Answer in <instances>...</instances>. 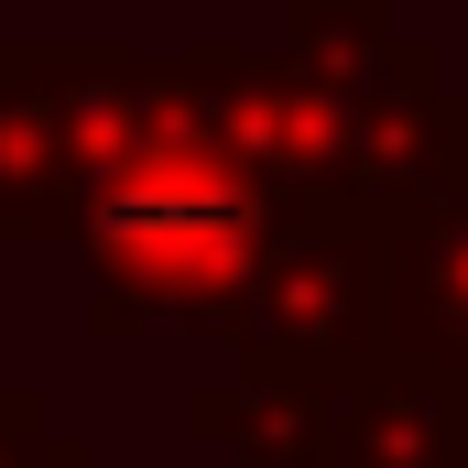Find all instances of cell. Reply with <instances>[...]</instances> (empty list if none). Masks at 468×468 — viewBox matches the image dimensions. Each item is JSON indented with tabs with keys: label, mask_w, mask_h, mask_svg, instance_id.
I'll list each match as a JSON object with an SVG mask.
<instances>
[{
	"label": "cell",
	"mask_w": 468,
	"mask_h": 468,
	"mask_svg": "<svg viewBox=\"0 0 468 468\" xmlns=\"http://www.w3.org/2000/svg\"><path fill=\"white\" fill-rule=\"evenodd\" d=\"M370 359H381V229L349 207H283V229L250 272V305L229 327V370L338 392Z\"/></svg>",
	"instance_id": "3"
},
{
	"label": "cell",
	"mask_w": 468,
	"mask_h": 468,
	"mask_svg": "<svg viewBox=\"0 0 468 468\" xmlns=\"http://www.w3.org/2000/svg\"><path fill=\"white\" fill-rule=\"evenodd\" d=\"M66 207H77V153L44 88V55L0 44V239H66Z\"/></svg>",
	"instance_id": "6"
},
{
	"label": "cell",
	"mask_w": 468,
	"mask_h": 468,
	"mask_svg": "<svg viewBox=\"0 0 468 468\" xmlns=\"http://www.w3.org/2000/svg\"><path fill=\"white\" fill-rule=\"evenodd\" d=\"M44 436H55V425H44V392H33V381H0V468H22Z\"/></svg>",
	"instance_id": "8"
},
{
	"label": "cell",
	"mask_w": 468,
	"mask_h": 468,
	"mask_svg": "<svg viewBox=\"0 0 468 468\" xmlns=\"http://www.w3.org/2000/svg\"><path fill=\"white\" fill-rule=\"evenodd\" d=\"M327 468H468V392L381 349L327 392Z\"/></svg>",
	"instance_id": "5"
},
{
	"label": "cell",
	"mask_w": 468,
	"mask_h": 468,
	"mask_svg": "<svg viewBox=\"0 0 468 468\" xmlns=\"http://www.w3.org/2000/svg\"><path fill=\"white\" fill-rule=\"evenodd\" d=\"M403 0H283V22H392Z\"/></svg>",
	"instance_id": "9"
},
{
	"label": "cell",
	"mask_w": 468,
	"mask_h": 468,
	"mask_svg": "<svg viewBox=\"0 0 468 468\" xmlns=\"http://www.w3.org/2000/svg\"><path fill=\"white\" fill-rule=\"evenodd\" d=\"M283 229V197L229 175L175 99V66H164V131L77 186L66 239L88 261V327L99 338H207L229 349L239 305H250V272Z\"/></svg>",
	"instance_id": "1"
},
{
	"label": "cell",
	"mask_w": 468,
	"mask_h": 468,
	"mask_svg": "<svg viewBox=\"0 0 468 468\" xmlns=\"http://www.w3.org/2000/svg\"><path fill=\"white\" fill-rule=\"evenodd\" d=\"M22 468H99V458H88V436H44Z\"/></svg>",
	"instance_id": "10"
},
{
	"label": "cell",
	"mask_w": 468,
	"mask_h": 468,
	"mask_svg": "<svg viewBox=\"0 0 468 468\" xmlns=\"http://www.w3.org/2000/svg\"><path fill=\"white\" fill-rule=\"evenodd\" d=\"M186 425L207 447H229V468H327V392L316 381H272V370H218Z\"/></svg>",
	"instance_id": "7"
},
{
	"label": "cell",
	"mask_w": 468,
	"mask_h": 468,
	"mask_svg": "<svg viewBox=\"0 0 468 468\" xmlns=\"http://www.w3.org/2000/svg\"><path fill=\"white\" fill-rule=\"evenodd\" d=\"M381 349L468 392V186L381 229Z\"/></svg>",
	"instance_id": "4"
},
{
	"label": "cell",
	"mask_w": 468,
	"mask_h": 468,
	"mask_svg": "<svg viewBox=\"0 0 468 468\" xmlns=\"http://www.w3.org/2000/svg\"><path fill=\"white\" fill-rule=\"evenodd\" d=\"M283 44L305 55V77L327 99V142H338L327 207L403 229L468 186V88H447L425 33H403V22H283Z\"/></svg>",
	"instance_id": "2"
}]
</instances>
